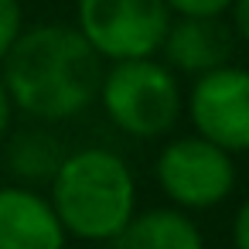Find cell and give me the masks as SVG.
Returning a JSON list of instances; mask_svg holds the SVG:
<instances>
[{
	"instance_id": "cell-14",
	"label": "cell",
	"mask_w": 249,
	"mask_h": 249,
	"mask_svg": "<svg viewBox=\"0 0 249 249\" xmlns=\"http://www.w3.org/2000/svg\"><path fill=\"white\" fill-rule=\"evenodd\" d=\"M232 242H235V249H249V198H246V201L239 205V212H235Z\"/></svg>"
},
{
	"instance_id": "cell-9",
	"label": "cell",
	"mask_w": 249,
	"mask_h": 249,
	"mask_svg": "<svg viewBox=\"0 0 249 249\" xmlns=\"http://www.w3.org/2000/svg\"><path fill=\"white\" fill-rule=\"evenodd\" d=\"M113 242L120 249H205L198 225L181 208H150L133 215Z\"/></svg>"
},
{
	"instance_id": "cell-5",
	"label": "cell",
	"mask_w": 249,
	"mask_h": 249,
	"mask_svg": "<svg viewBox=\"0 0 249 249\" xmlns=\"http://www.w3.org/2000/svg\"><path fill=\"white\" fill-rule=\"evenodd\" d=\"M157 184L181 208H215L235 188V164L229 150L201 137H181L160 150Z\"/></svg>"
},
{
	"instance_id": "cell-4",
	"label": "cell",
	"mask_w": 249,
	"mask_h": 249,
	"mask_svg": "<svg viewBox=\"0 0 249 249\" xmlns=\"http://www.w3.org/2000/svg\"><path fill=\"white\" fill-rule=\"evenodd\" d=\"M79 35L99 58H154L171 28L164 0H79Z\"/></svg>"
},
{
	"instance_id": "cell-1",
	"label": "cell",
	"mask_w": 249,
	"mask_h": 249,
	"mask_svg": "<svg viewBox=\"0 0 249 249\" xmlns=\"http://www.w3.org/2000/svg\"><path fill=\"white\" fill-rule=\"evenodd\" d=\"M4 86L14 109L58 123L79 116L103 82V58L69 24H35L4 55Z\"/></svg>"
},
{
	"instance_id": "cell-3",
	"label": "cell",
	"mask_w": 249,
	"mask_h": 249,
	"mask_svg": "<svg viewBox=\"0 0 249 249\" xmlns=\"http://www.w3.org/2000/svg\"><path fill=\"white\" fill-rule=\"evenodd\" d=\"M99 99L106 116L130 137H164L181 116V89L174 72L154 58L113 62L103 72Z\"/></svg>"
},
{
	"instance_id": "cell-11",
	"label": "cell",
	"mask_w": 249,
	"mask_h": 249,
	"mask_svg": "<svg viewBox=\"0 0 249 249\" xmlns=\"http://www.w3.org/2000/svg\"><path fill=\"white\" fill-rule=\"evenodd\" d=\"M24 31L21 21V4L18 0H0V62L11 52V45L18 41V35Z\"/></svg>"
},
{
	"instance_id": "cell-15",
	"label": "cell",
	"mask_w": 249,
	"mask_h": 249,
	"mask_svg": "<svg viewBox=\"0 0 249 249\" xmlns=\"http://www.w3.org/2000/svg\"><path fill=\"white\" fill-rule=\"evenodd\" d=\"M11 120H14V103H11V92H7L4 79H0V143H4V137L11 130Z\"/></svg>"
},
{
	"instance_id": "cell-2",
	"label": "cell",
	"mask_w": 249,
	"mask_h": 249,
	"mask_svg": "<svg viewBox=\"0 0 249 249\" xmlns=\"http://www.w3.org/2000/svg\"><path fill=\"white\" fill-rule=\"evenodd\" d=\"M48 201L65 235L113 242L137 215V181L123 157L106 147H89L65 154Z\"/></svg>"
},
{
	"instance_id": "cell-13",
	"label": "cell",
	"mask_w": 249,
	"mask_h": 249,
	"mask_svg": "<svg viewBox=\"0 0 249 249\" xmlns=\"http://www.w3.org/2000/svg\"><path fill=\"white\" fill-rule=\"evenodd\" d=\"M229 11H232V24H229L232 35L242 38V41L249 45V0H232Z\"/></svg>"
},
{
	"instance_id": "cell-7",
	"label": "cell",
	"mask_w": 249,
	"mask_h": 249,
	"mask_svg": "<svg viewBox=\"0 0 249 249\" xmlns=\"http://www.w3.org/2000/svg\"><path fill=\"white\" fill-rule=\"evenodd\" d=\"M160 52L167 58V69L205 75L229 65L235 52V35L222 18H178L171 21Z\"/></svg>"
},
{
	"instance_id": "cell-6",
	"label": "cell",
	"mask_w": 249,
	"mask_h": 249,
	"mask_svg": "<svg viewBox=\"0 0 249 249\" xmlns=\"http://www.w3.org/2000/svg\"><path fill=\"white\" fill-rule=\"evenodd\" d=\"M188 116L201 140L229 154L249 150V69L222 65L198 75L188 96Z\"/></svg>"
},
{
	"instance_id": "cell-8",
	"label": "cell",
	"mask_w": 249,
	"mask_h": 249,
	"mask_svg": "<svg viewBox=\"0 0 249 249\" xmlns=\"http://www.w3.org/2000/svg\"><path fill=\"white\" fill-rule=\"evenodd\" d=\"M65 229L35 188H0V249H65Z\"/></svg>"
},
{
	"instance_id": "cell-12",
	"label": "cell",
	"mask_w": 249,
	"mask_h": 249,
	"mask_svg": "<svg viewBox=\"0 0 249 249\" xmlns=\"http://www.w3.org/2000/svg\"><path fill=\"white\" fill-rule=\"evenodd\" d=\"M171 14H181V18H222L232 0H164Z\"/></svg>"
},
{
	"instance_id": "cell-10",
	"label": "cell",
	"mask_w": 249,
	"mask_h": 249,
	"mask_svg": "<svg viewBox=\"0 0 249 249\" xmlns=\"http://www.w3.org/2000/svg\"><path fill=\"white\" fill-rule=\"evenodd\" d=\"M4 140H7L4 164L18 181H24L28 188L52 184V178L58 174V167L65 160V150L55 140V133L35 126V130H21L14 137H4Z\"/></svg>"
}]
</instances>
